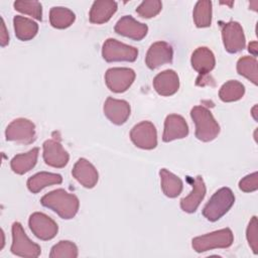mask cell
Segmentation results:
<instances>
[{
  "label": "cell",
  "instance_id": "cell-21",
  "mask_svg": "<svg viewBox=\"0 0 258 258\" xmlns=\"http://www.w3.org/2000/svg\"><path fill=\"white\" fill-rule=\"evenodd\" d=\"M117 3L110 0H97L90 10V21L95 24H102L111 19L117 11Z\"/></svg>",
  "mask_w": 258,
  "mask_h": 258
},
{
  "label": "cell",
  "instance_id": "cell-35",
  "mask_svg": "<svg viewBox=\"0 0 258 258\" xmlns=\"http://www.w3.org/2000/svg\"><path fill=\"white\" fill-rule=\"evenodd\" d=\"M9 42V35L5 26V22L3 18H1V35H0V44L1 46L7 45Z\"/></svg>",
  "mask_w": 258,
  "mask_h": 258
},
{
  "label": "cell",
  "instance_id": "cell-33",
  "mask_svg": "<svg viewBox=\"0 0 258 258\" xmlns=\"http://www.w3.org/2000/svg\"><path fill=\"white\" fill-rule=\"evenodd\" d=\"M246 237L253 253L257 254L258 253V223H257L256 216L252 217V219L249 222V225L246 231Z\"/></svg>",
  "mask_w": 258,
  "mask_h": 258
},
{
  "label": "cell",
  "instance_id": "cell-30",
  "mask_svg": "<svg viewBox=\"0 0 258 258\" xmlns=\"http://www.w3.org/2000/svg\"><path fill=\"white\" fill-rule=\"evenodd\" d=\"M50 258H77L78 247L71 241H59L55 244L49 253Z\"/></svg>",
  "mask_w": 258,
  "mask_h": 258
},
{
  "label": "cell",
  "instance_id": "cell-13",
  "mask_svg": "<svg viewBox=\"0 0 258 258\" xmlns=\"http://www.w3.org/2000/svg\"><path fill=\"white\" fill-rule=\"evenodd\" d=\"M42 147L43 160L47 165L55 168H61L68 164L70 155L58 141L48 139L43 142Z\"/></svg>",
  "mask_w": 258,
  "mask_h": 258
},
{
  "label": "cell",
  "instance_id": "cell-20",
  "mask_svg": "<svg viewBox=\"0 0 258 258\" xmlns=\"http://www.w3.org/2000/svg\"><path fill=\"white\" fill-rule=\"evenodd\" d=\"M206 196V184L201 175H198L192 184V190L188 196L180 200V208L186 213H195Z\"/></svg>",
  "mask_w": 258,
  "mask_h": 258
},
{
  "label": "cell",
  "instance_id": "cell-16",
  "mask_svg": "<svg viewBox=\"0 0 258 258\" xmlns=\"http://www.w3.org/2000/svg\"><path fill=\"white\" fill-rule=\"evenodd\" d=\"M188 135V126L184 118L177 114H170L165 118L162 140L170 142L175 139H181Z\"/></svg>",
  "mask_w": 258,
  "mask_h": 258
},
{
  "label": "cell",
  "instance_id": "cell-34",
  "mask_svg": "<svg viewBox=\"0 0 258 258\" xmlns=\"http://www.w3.org/2000/svg\"><path fill=\"white\" fill-rule=\"evenodd\" d=\"M239 188L245 192L255 191L258 188V173L257 171L246 175L239 181Z\"/></svg>",
  "mask_w": 258,
  "mask_h": 258
},
{
  "label": "cell",
  "instance_id": "cell-17",
  "mask_svg": "<svg viewBox=\"0 0 258 258\" xmlns=\"http://www.w3.org/2000/svg\"><path fill=\"white\" fill-rule=\"evenodd\" d=\"M73 176L85 187H94L99 178L96 167L87 159L80 158L74 165L72 170Z\"/></svg>",
  "mask_w": 258,
  "mask_h": 258
},
{
  "label": "cell",
  "instance_id": "cell-9",
  "mask_svg": "<svg viewBox=\"0 0 258 258\" xmlns=\"http://www.w3.org/2000/svg\"><path fill=\"white\" fill-rule=\"evenodd\" d=\"M135 80V72L129 68H111L105 74V82L110 91L123 93Z\"/></svg>",
  "mask_w": 258,
  "mask_h": 258
},
{
  "label": "cell",
  "instance_id": "cell-27",
  "mask_svg": "<svg viewBox=\"0 0 258 258\" xmlns=\"http://www.w3.org/2000/svg\"><path fill=\"white\" fill-rule=\"evenodd\" d=\"M245 94V87L242 83L231 80L226 82L219 91V97L223 102H235L240 100Z\"/></svg>",
  "mask_w": 258,
  "mask_h": 258
},
{
  "label": "cell",
  "instance_id": "cell-8",
  "mask_svg": "<svg viewBox=\"0 0 258 258\" xmlns=\"http://www.w3.org/2000/svg\"><path fill=\"white\" fill-rule=\"evenodd\" d=\"M222 38L226 50L230 53H236L245 48L244 30L237 21H229L222 25Z\"/></svg>",
  "mask_w": 258,
  "mask_h": 258
},
{
  "label": "cell",
  "instance_id": "cell-5",
  "mask_svg": "<svg viewBox=\"0 0 258 258\" xmlns=\"http://www.w3.org/2000/svg\"><path fill=\"white\" fill-rule=\"evenodd\" d=\"M10 250L16 256L28 258H36L41 253L40 246L27 237L19 222L12 224V244Z\"/></svg>",
  "mask_w": 258,
  "mask_h": 258
},
{
  "label": "cell",
  "instance_id": "cell-4",
  "mask_svg": "<svg viewBox=\"0 0 258 258\" xmlns=\"http://www.w3.org/2000/svg\"><path fill=\"white\" fill-rule=\"evenodd\" d=\"M233 242L234 235L231 229L225 228L194 238L191 246L196 252L202 253L217 248H228Z\"/></svg>",
  "mask_w": 258,
  "mask_h": 258
},
{
  "label": "cell",
  "instance_id": "cell-14",
  "mask_svg": "<svg viewBox=\"0 0 258 258\" xmlns=\"http://www.w3.org/2000/svg\"><path fill=\"white\" fill-rule=\"evenodd\" d=\"M114 30L120 35L138 41L145 37L148 31V27L146 24L135 20L132 16L125 15L117 21Z\"/></svg>",
  "mask_w": 258,
  "mask_h": 258
},
{
  "label": "cell",
  "instance_id": "cell-2",
  "mask_svg": "<svg viewBox=\"0 0 258 258\" xmlns=\"http://www.w3.org/2000/svg\"><path fill=\"white\" fill-rule=\"evenodd\" d=\"M190 117L196 125V137L209 142L214 140L220 133V126L212 112L204 106H195L190 110Z\"/></svg>",
  "mask_w": 258,
  "mask_h": 258
},
{
  "label": "cell",
  "instance_id": "cell-36",
  "mask_svg": "<svg viewBox=\"0 0 258 258\" xmlns=\"http://www.w3.org/2000/svg\"><path fill=\"white\" fill-rule=\"evenodd\" d=\"M248 50L250 53L253 54L254 57H256L257 55V41H252L249 43L248 45Z\"/></svg>",
  "mask_w": 258,
  "mask_h": 258
},
{
  "label": "cell",
  "instance_id": "cell-15",
  "mask_svg": "<svg viewBox=\"0 0 258 258\" xmlns=\"http://www.w3.org/2000/svg\"><path fill=\"white\" fill-rule=\"evenodd\" d=\"M103 111L105 116L116 125L124 124L130 116V105L127 101L108 97L104 103Z\"/></svg>",
  "mask_w": 258,
  "mask_h": 258
},
{
  "label": "cell",
  "instance_id": "cell-3",
  "mask_svg": "<svg viewBox=\"0 0 258 258\" xmlns=\"http://www.w3.org/2000/svg\"><path fill=\"white\" fill-rule=\"evenodd\" d=\"M235 196L231 188L222 187L218 189L203 209V216L211 221L216 222L221 219L234 205Z\"/></svg>",
  "mask_w": 258,
  "mask_h": 258
},
{
  "label": "cell",
  "instance_id": "cell-23",
  "mask_svg": "<svg viewBox=\"0 0 258 258\" xmlns=\"http://www.w3.org/2000/svg\"><path fill=\"white\" fill-rule=\"evenodd\" d=\"M38 152L39 149L37 147H34L28 152L15 155L10 161L11 169L17 174L26 173L35 166L37 162Z\"/></svg>",
  "mask_w": 258,
  "mask_h": 258
},
{
  "label": "cell",
  "instance_id": "cell-11",
  "mask_svg": "<svg viewBox=\"0 0 258 258\" xmlns=\"http://www.w3.org/2000/svg\"><path fill=\"white\" fill-rule=\"evenodd\" d=\"M28 225L34 236L43 241L51 240L58 231L57 224L47 215L40 212L30 215Z\"/></svg>",
  "mask_w": 258,
  "mask_h": 258
},
{
  "label": "cell",
  "instance_id": "cell-6",
  "mask_svg": "<svg viewBox=\"0 0 258 258\" xmlns=\"http://www.w3.org/2000/svg\"><path fill=\"white\" fill-rule=\"evenodd\" d=\"M102 56L108 62L113 61H135L138 49L134 46L122 43L114 38L105 40L102 47Z\"/></svg>",
  "mask_w": 258,
  "mask_h": 258
},
{
  "label": "cell",
  "instance_id": "cell-19",
  "mask_svg": "<svg viewBox=\"0 0 258 258\" xmlns=\"http://www.w3.org/2000/svg\"><path fill=\"white\" fill-rule=\"evenodd\" d=\"M190 63L192 69L204 77L215 68L216 58L210 48L206 46H200L192 52Z\"/></svg>",
  "mask_w": 258,
  "mask_h": 258
},
{
  "label": "cell",
  "instance_id": "cell-24",
  "mask_svg": "<svg viewBox=\"0 0 258 258\" xmlns=\"http://www.w3.org/2000/svg\"><path fill=\"white\" fill-rule=\"evenodd\" d=\"M13 24L16 37L22 41L30 40L37 34L38 24L32 19L16 15L13 18Z\"/></svg>",
  "mask_w": 258,
  "mask_h": 258
},
{
  "label": "cell",
  "instance_id": "cell-12",
  "mask_svg": "<svg viewBox=\"0 0 258 258\" xmlns=\"http://www.w3.org/2000/svg\"><path fill=\"white\" fill-rule=\"evenodd\" d=\"M173 58V49L171 45L165 41H157L150 45L145 62L150 70H155L165 63H170Z\"/></svg>",
  "mask_w": 258,
  "mask_h": 258
},
{
  "label": "cell",
  "instance_id": "cell-32",
  "mask_svg": "<svg viewBox=\"0 0 258 258\" xmlns=\"http://www.w3.org/2000/svg\"><path fill=\"white\" fill-rule=\"evenodd\" d=\"M162 9V3L159 0H145L136 8V13L143 18L156 16Z\"/></svg>",
  "mask_w": 258,
  "mask_h": 258
},
{
  "label": "cell",
  "instance_id": "cell-10",
  "mask_svg": "<svg viewBox=\"0 0 258 258\" xmlns=\"http://www.w3.org/2000/svg\"><path fill=\"white\" fill-rule=\"evenodd\" d=\"M130 138L135 146L142 149H153L157 145V131L149 121L136 124L130 131Z\"/></svg>",
  "mask_w": 258,
  "mask_h": 258
},
{
  "label": "cell",
  "instance_id": "cell-22",
  "mask_svg": "<svg viewBox=\"0 0 258 258\" xmlns=\"http://www.w3.org/2000/svg\"><path fill=\"white\" fill-rule=\"evenodd\" d=\"M61 181L62 177L58 173L40 171L28 178L27 187L32 194H37L44 187L52 184H59Z\"/></svg>",
  "mask_w": 258,
  "mask_h": 258
},
{
  "label": "cell",
  "instance_id": "cell-29",
  "mask_svg": "<svg viewBox=\"0 0 258 258\" xmlns=\"http://www.w3.org/2000/svg\"><path fill=\"white\" fill-rule=\"evenodd\" d=\"M237 72L239 75L251 81L254 85L258 84L257 59L254 56H242L237 61Z\"/></svg>",
  "mask_w": 258,
  "mask_h": 258
},
{
  "label": "cell",
  "instance_id": "cell-25",
  "mask_svg": "<svg viewBox=\"0 0 258 258\" xmlns=\"http://www.w3.org/2000/svg\"><path fill=\"white\" fill-rule=\"evenodd\" d=\"M161 189L163 194L168 198H176L180 195L182 190V181L181 179L170 172L169 170L162 168L159 171Z\"/></svg>",
  "mask_w": 258,
  "mask_h": 258
},
{
  "label": "cell",
  "instance_id": "cell-18",
  "mask_svg": "<svg viewBox=\"0 0 258 258\" xmlns=\"http://www.w3.org/2000/svg\"><path fill=\"white\" fill-rule=\"evenodd\" d=\"M153 87L160 96H171L179 88V78L173 70H165L153 79Z\"/></svg>",
  "mask_w": 258,
  "mask_h": 258
},
{
  "label": "cell",
  "instance_id": "cell-7",
  "mask_svg": "<svg viewBox=\"0 0 258 258\" xmlns=\"http://www.w3.org/2000/svg\"><path fill=\"white\" fill-rule=\"evenodd\" d=\"M6 140L19 144H30L35 138V125L28 119L17 118L13 120L5 130Z\"/></svg>",
  "mask_w": 258,
  "mask_h": 258
},
{
  "label": "cell",
  "instance_id": "cell-26",
  "mask_svg": "<svg viewBox=\"0 0 258 258\" xmlns=\"http://www.w3.org/2000/svg\"><path fill=\"white\" fill-rule=\"evenodd\" d=\"M75 19V13L66 7H52L49 11V22L52 27L57 29H64L71 26Z\"/></svg>",
  "mask_w": 258,
  "mask_h": 258
},
{
  "label": "cell",
  "instance_id": "cell-28",
  "mask_svg": "<svg viewBox=\"0 0 258 258\" xmlns=\"http://www.w3.org/2000/svg\"><path fill=\"white\" fill-rule=\"evenodd\" d=\"M192 17L197 27H209L212 23V2L209 0L198 1Z\"/></svg>",
  "mask_w": 258,
  "mask_h": 258
},
{
  "label": "cell",
  "instance_id": "cell-1",
  "mask_svg": "<svg viewBox=\"0 0 258 258\" xmlns=\"http://www.w3.org/2000/svg\"><path fill=\"white\" fill-rule=\"evenodd\" d=\"M40 203L43 207L50 209L66 220L73 219L77 215L80 207L79 199L63 188H57L44 195Z\"/></svg>",
  "mask_w": 258,
  "mask_h": 258
},
{
  "label": "cell",
  "instance_id": "cell-31",
  "mask_svg": "<svg viewBox=\"0 0 258 258\" xmlns=\"http://www.w3.org/2000/svg\"><path fill=\"white\" fill-rule=\"evenodd\" d=\"M15 10L27 14L36 20H42V7L38 1H15Z\"/></svg>",
  "mask_w": 258,
  "mask_h": 258
}]
</instances>
